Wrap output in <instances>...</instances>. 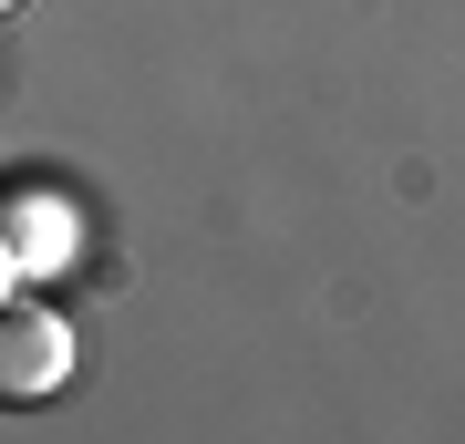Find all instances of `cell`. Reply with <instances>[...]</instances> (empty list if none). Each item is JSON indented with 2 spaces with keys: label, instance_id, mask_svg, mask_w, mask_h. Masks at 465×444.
<instances>
[{
  "label": "cell",
  "instance_id": "cell-1",
  "mask_svg": "<svg viewBox=\"0 0 465 444\" xmlns=\"http://www.w3.org/2000/svg\"><path fill=\"white\" fill-rule=\"evenodd\" d=\"M63 372H73V331L52 321L42 300H0V413L42 403Z\"/></svg>",
  "mask_w": 465,
  "mask_h": 444
},
{
  "label": "cell",
  "instance_id": "cell-2",
  "mask_svg": "<svg viewBox=\"0 0 465 444\" xmlns=\"http://www.w3.org/2000/svg\"><path fill=\"white\" fill-rule=\"evenodd\" d=\"M0 11H11V0H0Z\"/></svg>",
  "mask_w": 465,
  "mask_h": 444
}]
</instances>
